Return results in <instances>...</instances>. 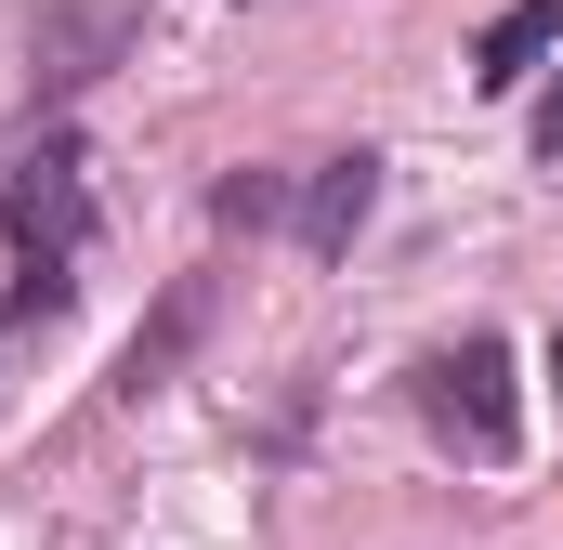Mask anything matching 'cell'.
<instances>
[{
    "mask_svg": "<svg viewBox=\"0 0 563 550\" xmlns=\"http://www.w3.org/2000/svg\"><path fill=\"white\" fill-rule=\"evenodd\" d=\"M420 407L459 459H511V341H459L420 367Z\"/></svg>",
    "mask_w": 563,
    "mask_h": 550,
    "instance_id": "6da1fadb",
    "label": "cell"
},
{
    "mask_svg": "<svg viewBox=\"0 0 563 550\" xmlns=\"http://www.w3.org/2000/svg\"><path fill=\"white\" fill-rule=\"evenodd\" d=\"M92 157L66 132H40L26 144V170H13V250L26 263H79V237H92V184H79Z\"/></svg>",
    "mask_w": 563,
    "mask_h": 550,
    "instance_id": "7a4b0ae2",
    "label": "cell"
},
{
    "mask_svg": "<svg viewBox=\"0 0 563 550\" xmlns=\"http://www.w3.org/2000/svg\"><path fill=\"white\" fill-rule=\"evenodd\" d=\"M119 40H132V0H66V13L40 26V66H26V79H40V92H79V79H106Z\"/></svg>",
    "mask_w": 563,
    "mask_h": 550,
    "instance_id": "3957f363",
    "label": "cell"
},
{
    "mask_svg": "<svg viewBox=\"0 0 563 550\" xmlns=\"http://www.w3.org/2000/svg\"><path fill=\"white\" fill-rule=\"evenodd\" d=\"M538 53H563V0H511V13L472 40V79H485V92H511Z\"/></svg>",
    "mask_w": 563,
    "mask_h": 550,
    "instance_id": "277c9868",
    "label": "cell"
},
{
    "mask_svg": "<svg viewBox=\"0 0 563 550\" xmlns=\"http://www.w3.org/2000/svg\"><path fill=\"white\" fill-rule=\"evenodd\" d=\"M367 197H380V157H328L314 197H301V250H341V237L367 223Z\"/></svg>",
    "mask_w": 563,
    "mask_h": 550,
    "instance_id": "5b68a950",
    "label": "cell"
},
{
    "mask_svg": "<svg viewBox=\"0 0 563 550\" xmlns=\"http://www.w3.org/2000/svg\"><path fill=\"white\" fill-rule=\"evenodd\" d=\"M0 315H13V328H40V315H66V263H26V275H13V301H0Z\"/></svg>",
    "mask_w": 563,
    "mask_h": 550,
    "instance_id": "8992f818",
    "label": "cell"
},
{
    "mask_svg": "<svg viewBox=\"0 0 563 550\" xmlns=\"http://www.w3.org/2000/svg\"><path fill=\"white\" fill-rule=\"evenodd\" d=\"M551 381H563V354H551Z\"/></svg>",
    "mask_w": 563,
    "mask_h": 550,
    "instance_id": "52a82bcc",
    "label": "cell"
}]
</instances>
